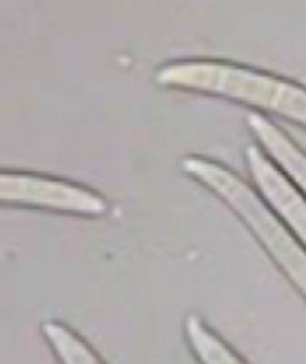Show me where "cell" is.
<instances>
[{
  "label": "cell",
  "mask_w": 306,
  "mask_h": 364,
  "mask_svg": "<svg viewBox=\"0 0 306 364\" xmlns=\"http://www.w3.org/2000/svg\"><path fill=\"white\" fill-rule=\"evenodd\" d=\"M155 82L162 87L226 97L295 120L306 126V87L273 75L223 60L188 58L159 68Z\"/></svg>",
  "instance_id": "obj_1"
},
{
  "label": "cell",
  "mask_w": 306,
  "mask_h": 364,
  "mask_svg": "<svg viewBox=\"0 0 306 364\" xmlns=\"http://www.w3.org/2000/svg\"><path fill=\"white\" fill-rule=\"evenodd\" d=\"M182 170L211 190L248 224L270 257L306 297V250L275 217L268 204L224 166L203 157H186Z\"/></svg>",
  "instance_id": "obj_2"
},
{
  "label": "cell",
  "mask_w": 306,
  "mask_h": 364,
  "mask_svg": "<svg viewBox=\"0 0 306 364\" xmlns=\"http://www.w3.org/2000/svg\"><path fill=\"white\" fill-rule=\"evenodd\" d=\"M0 199L8 206L38 208L71 215L100 217L108 211L102 195L73 182L48 175L4 171L0 177Z\"/></svg>",
  "instance_id": "obj_3"
},
{
  "label": "cell",
  "mask_w": 306,
  "mask_h": 364,
  "mask_svg": "<svg viewBox=\"0 0 306 364\" xmlns=\"http://www.w3.org/2000/svg\"><path fill=\"white\" fill-rule=\"evenodd\" d=\"M246 162L255 186L273 211L290 226L306 250V199L305 195L292 184L288 177L278 170L261 149L255 146L246 148Z\"/></svg>",
  "instance_id": "obj_4"
},
{
  "label": "cell",
  "mask_w": 306,
  "mask_h": 364,
  "mask_svg": "<svg viewBox=\"0 0 306 364\" xmlns=\"http://www.w3.org/2000/svg\"><path fill=\"white\" fill-rule=\"evenodd\" d=\"M248 124L270 157L281 166L283 173L288 175L290 181L295 182V188L306 195V155L265 117L252 113Z\"/></svg>",
  "instance_id": "obj_5"
},
{
  "label": "cell",
  "mask_w": 306,
  "mask_h": 364,
  "mask_svg": "<svg viewBox=\"0 0 306 364\" xmlns=\"http://www.w3.org/2000/svg\"><path fill=\"white\" fill-rule=\"evenodd\" d=\"M184 337L199 364H246L197 315H188L184 321Z\"/></svg>",
  "instance_id": "obj_6"
},
{
  "label": "cell",
  "mask_w": 306,
  "mask_h": 364,
  "mask_svg": "<svg viewBox=\"0 0 306 364\" xmlns=\"http://www.w3.org/2000/svg\"><path fill=\"white\" fill-rule=\"evenodd\" d=\"M42 336L46 337L60 364H104L86 341L80 339L73 330L58 321H46L42 324Z\"/></svg>",
  "instance_id": "obj_7"
}]
</instances>
